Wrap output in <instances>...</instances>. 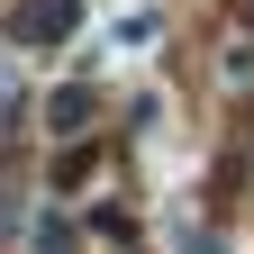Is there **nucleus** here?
I'll return each instance as SVG.
<instances>
[{
	"instance_id": "f257e3e1",
	"label": "nucleus",
	"mask_w": 254,
	"mask_h": 254,
	"mask_svg": "<svg viewBox=\"0 0 254 254\" xmlns=\"http://www.w3.org/2000/svg\"><path fill=\"white\" fill-rule=\"evenodd\" d=\"M73 18H82V0H27V9H18V37H37V46H55V37H64Z\"/></svg>"
}]
</instances>
